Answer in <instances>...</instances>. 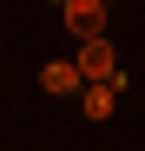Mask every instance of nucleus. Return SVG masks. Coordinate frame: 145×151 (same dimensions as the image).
<instances>
[{"mask_svg": "<svg viewBox=\"0 0 145 151\" xmlns=\"http://www.w3.org/2000/svg\"><path fill=\"white\" fill-rule=\"evenodd\" d=\"M72 66H79L86 86H112V79H119V53H112V40H86Z\"/></svg>", "mask_w": 145, "mask_h": 151, "instance_id": "obj_1", "label": "nucleus"}, {"mask_svg": "<svg viewBox=\"0 0 145 151\" xmlns=\"http://www.w3.org/2000/svg\"><path fill=\"white\" fill-rule=\"evenodd\" d=\"M59 13H66V33L79 40V46L86 40H106V7H99V0H66Z\"/></svg>", "mask_w": 145, "mask_h": 151, "instance_id": "obj_2", "label": "nucleus"}, {"mask_svg": "<svg viewBox=\"0 0 145 151\" xmlns=\"http://www.w3.org/2000/svg\"><path fill=\"white\" fill-rule=\"evenodd\" d=\"M119 92H125V79H112V86H86V92H79V105H86V118H112V105H119Z\"/></svg>", "mask_w": 145, "mask_h": 151, "instance_id": "obj_3", "label": "nucleus"}, {"mask_svg": "<svg viewBox=\"0 0 145 151\" xmlns=\"http://www.w3.org/2000/svg\"><path fill=\"white\" fill-rule=\"evenodd\" d=\"M40 86H46V92H86V79H79V66H72V59H53V66L40 72Z\"/></svg>", "mask_w": 145, "mask_h": 151, "instance_id": "obj_4", "label": "nucleus"}, {"mask_svg": "<svg viewBox=\"0 0 145 151\" xmlns=\"http://www.w3.org/2000/svg\"><path fill=\"white\" fill-rule=\"evenodd\" d=\"M99 7H112V0H99Z\"/></svg>", "mask_w": 145, "mask_h": 151, "instance_id": "obj_5", "label": "nucleus"}, {"mask_svg": "<svg viewBox=\"0 0 145 151\" xmlns=\"http://www.w3.org/2000/svg\"><path fill=\"white\" fill-rule=\"evenodd\" d=\"M59 7H66V0H59Z\"/></svg>", "mask_w": 145, "mask_h": 151, "instance_id": "obj_6", "label": "nucleus"}]
</instances>
